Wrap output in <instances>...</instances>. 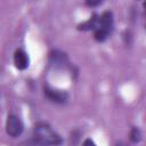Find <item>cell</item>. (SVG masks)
Masks as SVG:
<instances>
[{
  "mask_svg": "<svg viewBox=\"0 0 146 146\" xmlns=\"http://www.w3.org/2000/svg\"><path fill=\"white\" fill-rule=\"evenodd\" d=\"M33 139L38 146H59L62 137L46 122H38L33 129Z\"/></svg>",
  "mask_w": 146,
  "mask_h": 146,
  "instance_id": "cell-1",
  "label": "cell"
},
{
  "mask_svg": "<svg viewBox=\"0 0 146 146\" xmlns=\"http://www.w3.org/2000/svg\"><path fill=\"white\" fill-rule=\"evenodd\" d=\"M113 26H114V17L112 11H108V10L104 11L99 16V24L94 33L95 40L98 42L105 41L108 38V35L112 33Z\"/></svg>",
  "mask_w": 146,
  "mask_h": 146,
  "instance_id": "cell-2",
  "label": "cell"
},
{
  "mask_svg": "<svg viewBox=\"0 0 146 146\" xmlns=\"http://www.w3.org/2000/svg\"><path fill=\"white\" fill-rule=\"evenodd\" d=\"M23 130H24V124H23L22 120L15 114L8 115L7 121H6V132H7V135L13 137V138H16V137L22 135Z\"/></svg>",
  "mask_w": 146,
  "mask_h": 146,
  "instance_id": "cell-3",
  "label": "cell"
},
{
  "mask_svg": "<svg viewBox=\"0 0 146 146\" xmlns=\"http://www.w3.org/2000/svg\"><path fill=\"white\" fill-rule=\"evenodd\" d=\"M43 94L47 99L56 104H64L68 99V94L66 91L60 90V89H55L50 86H44Z\"/></svg>",
  "mask_w": 146,
  "mask_h": 146,
  "instance_id": "cell-4",
  "label": "cell"
},
{
  "mask_svg": "<svg viewBox=\"0 0 146 146\" xmlns=\"http://www.w3.org/2000/svg\"><path fill=\"white\" fill-rule=\"evenodd\" d=\"M14 64H15V67L19 71L26 70L30 65L29 55L23 49H16L14 52Z\"/></svg>",
  "mask_w": 146,
  "mask_h": 146,
  "instance_id": "cell-5",
  "label": "cell"
},
{
  "mask_svg": "<svg viewBox=\"0 0 146 146\" xmlns=\"http://www.w3.org/2000/svg\"><path fill=\"white\" fill-rule=\"evenodd\" d=\"M98 24H99V15L94 14L88 21L79 24L78 30H80V31H91V30L95 31L98 27Z\"/></svg>",
  "mask_w": 146,
  "mask_h": 146,
  "instance_id": "cell-6",
  "label": "cell"
},
{
  "mask_svg": "<svg viewBox=\"0 0 146 146\" xmlns=\"http://www.w3.org/2000/svg\"><path fill=\"white\" fill-rule=\"evenodd\" d=\"M129 138H130V141L133 143V144L139 143L141 140V132H140V130L137 127H132L131 130H130V133H129Z\"/></svg>",
  "mask_w": 146,
  "mask_h": 146,
  "instance_id": "cell-7",
  "label": "cell"
},
{
  "mask_svg": "<svg viewBox=\"0 0 146 146\" xmlns=\"http://www.w3.org/2000/svg\"><path fill=\"white\" fill-rule=\"evenodd\" d=\"M17 146H38V144L35 143V140L32 138V139H27V140H24V141H22L19 145H17Z\"/></svg>",
  "mask_w": 146,
  "mask_h": 146,
  "instance_id": "cell-8",
  "label": "cell"
},
{
  "mask_svg": "<svg viewBox=\"0 0 146 146\" xmlns=\"http://www.w3.org/2000/svg\"><path fill=\"white\" fill-rule=\"evenodd\" d=\"M82 146H97V145L95 144V141H94L92 139H90V138H87V139H84V141H83Z\"/></svg>",
  "mask_w": 146,
  "mask_h": 146,
  "instance_id": "cell-9",
  "label": "cell"
},
{
  "mask_svg": "<svg viewBox=\"0 0 146 146\" xmlns=\"http://www.w3.org/2000/svg\"><path fill=\"white\" fill-rule=\"evenodd\" d=\"M100 3H102L100 0H98V1H86V5L87 6H90V7H95V6H98Z\"/></svg>",
  "mask_w": 146,
  "mask_h": 146,
  "instance_id": "cell-10",
  "label": "cell"
},
{
  "mask_svg": "<svg viewBox=\"0 0 146 146\" xmlns=\"http://www.w3.org/2000/svg\"><path fill=\"white\" fill-rule=\"evenodd\" d=\"M143 7H144V11H145V16H146V1L143 2Z\"/></svg>",
  "mask_w": 146,
  "mask_h": 146,
  "instance_id": "cell-11",
  "label": "cell"
},
{
  "mask_svg": "<svg viewBox=\"0 0 146 146\" xmlns=\"http://www.w3.org/2000/svg\"><path fill=\"white\" fill-rule=\"evenodd\" d=\"M115 146H127L125 144H123V143H116L115 144Z\"/></svg>",
  "mask_w": 146,
  "mask_h": 146,
  "instance_id": "cell-12",
  "label": "cell"
}]
</instances>
